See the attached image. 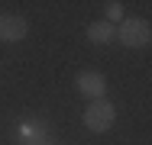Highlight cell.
<instances>
[{"label": "cell", "instance_id": "cell-1", "mask_svg": "<svg viewBox=\"0 0 152 145\" xmlns=\"http://www.w3.org/2000/svg\"><path fill=\"white\" fill-rule=\"evenodd\" d=\"M113 119H117V110H113L107 100H94L91 107L84 110V126H88L91 132H107V129L113 126Z\"/></svg>", "mask_w": 152, "mask_h": 145}, {"label": "cell", "instance_id": "cell-2", "mask_svg": "<svg viewBox=\"0 0 152 145\" xmlns=\"http://www.w3.org/2000/svg\"><path fill=\"white\" fill-rule=\"evenodd\" d=\"M117 39L126 49H142L149 42V23L146 20H123L120 29H117Z\"/></svg>", "mask_w": 152, "mask_h": 145}, {"label": "cell", "instance_id": "cell-3", "mask_svg": "<svg viewBox=\"0 0 152 145\" xmlns=\"http://www.w3.org/2000/svg\"><path fill=\"white\" fill-rule=\"evenodd\" d=\"M78 90H81L84 97L100 100V97L107 94V81H104L100 71H81V74H78Z\"/></svg>", "mask_w": 152, "mask_h": 145}, {"label": "cell", "instance_id": "cell-4", "mask_svg": "<svg viewBox=\"0 0 152 145\" xmlns=\"http://www.w3.org/2000/svg\"><path fill=\"white\" fill-rule=\"evenodd\" d=\"M26 32H29V26L23 16H3L0 20V39L3 42H20V39H26Z\"/></svg>", "mask_w": 152, "mask_h": 145}, {"label": "cell", "instance_id": "cell-5", "mask_svg": "<svg viewBox=\"0 0 152 145\" xmlns=\"http://www.w3.org/2000/svg\"><path fill=\"white\" fill-rule=\"evenodd\" d=\"M88 39H91L94 45H107V42L117 39V29H113V23L100 20V23H91V26H88Z\"/></svg>", "mask_w": 152, "mask_h": 145}, {"label": "cell", "instance_id": "cell-6", "mask_svg": "<svg viewBox=\"0 0 152 145\" xmlns=\"http://www.w3.org/2000/svg\"><path fill=\"white\" fill-rule=\"evenodd\" d=\"M107 16L110 20H123V3H107ZM107 20V23H110Z\"/></svg>", "mask_w": 152, "mask_h": 145}, {"label": "cell", "instance_id": "cell-7", "mask_svg": "<svg viewBox=\"0 0 152 145\" xmlns=\"http://www.w3.org/2000/svg\"><path fill=\"white\" fill-rule=\"evenodd\" d=\"M42 145H58V142H42Z\"/></svg>", "mask_w": 152, "mask_h": 145}]
</instances>
